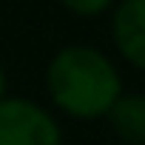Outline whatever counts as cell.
<instances>
[{
    "instance_id": "cell-1",
    "label": "cell",
    "mask_w": 145,
    "mask_h": 145,
    "mask_svg": "<svg viewBox=\"0 0 145 145\" xmlns=\"http://www.w3.org/2000/svg\"><path fill=\"white\" fill-rule=\"evenodd\" d=\"M48 94L71 117H105L120 97V74L91 46H68L48 63Z\"/></svg>"
},
{
    "instance_id": "cell-2",
    "label": "cell",
    "mask_w": 145,
    "mask_h": 145,
    "mask_svg": "<svg viewBox=\"0 0 145 145\" xmlns=\"http://www.w3.org/2000/svg\"><path fill=\"white\" fill-rule=\"evenodd\" d=\"M60 125L31 100H0V145H60Z\"/></svg>"
},
{
    "instance_id": "cell-3",
    "label": "cell",
    "mask_w": 145,
    "mask_h": 145,
    "mask_svg": "<svg viewBox=\"0 0 145 145\" xmlns=\"http://www.w3.org/2000/svg\"><path fill=\"white\" fill-rule=\"evenodd\" d=\"M114 43L128 63L145 68V0H122L117 6Z\"/></svg>"
},
{
    "instance_id": "cell-4",
    "label": "cell",
    "mask_w": 145,
    "mask_h": 145,
    "mask_svg": "<svg viewBox=\"0 0 145 145\" xmlns=\"http://www.w3.org/2000/svg\"><path fill=\"white\" fill-rule=\"evenodd\" d=\"M105 117L122 139L145 142V97L142 94H128V97L120 94Z\"/></svg>"
},
{
    "instance_id": "cell-5",
    "label": "cell",
    "mask_w": 145,
    "mask_h": 145,
    "mask_svg": "<svg viewBox=\"0 0 145 145\" xmlns=\"http://www.w3.org/2000/svg\"><path fill=\"white\" fill-rule=\"evenodd\" d=\"M114 0H63V6L71 9L74 14H83V17H94V14H103Z\"/></svg>"
},
{
    "instance_id": "cell-6",
    "label": "cell",
    "mask_w": 145,
    "mask_h": 145,
    "mask_svg": "<svg viewBox=\"0 0 145 145\" xmlns=\"http://www.w3.org/2000/svg\"><path fill=\"white\" fill-rule=\"evenodd\" d=\"M6 74H3V68H0V100H6Z\"/></svg>"
}]
</instances>
